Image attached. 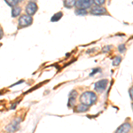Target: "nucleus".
<instances>
[{"label": "nucleus", "instance_id": "a211bd4d", "mask_svg": "<svg viewBox=\"0 0 133 133\" xmlns=\"http://www.w3.org/2000/svg\"><path fill=\"white\" fill-rule=\"evenodd\" d=\"M118 49H119V51L120 52H124V51H126V48H125V45L124 44H121V45H119V47H118Z\"/></svg>", "mask_w": 133, "mask_h": 133}, {"label": "nucleus", "instance_id": "2eb2a0df", "mask_svg": "<svg viewBox=\"0 0 133 133\" xmlns=\"http://www.w3.org/2000/svg\"><path fill=\"white\" fill-rule=\"evenodd\" d=\"M75 105H76V98L69 97V99H68V108H73Z\"/></svg>", "mask_w": 133, "mask_h": 133}, {"label": "nucleus", "instance_id": "f8f14e48", "mask_svg": "<svg viewBox=\"0 0 133 133\" xmlns=\"http://www.w3.org/2000/svg\"><path fill=\"white\" fill-rule=\"evenodd\" d=\"M62 16H63V14H62L61 12H57V14H55L51 18V21H58L59 20H61Z\"/></svg>", "mask_w": 133, "mask_h": 133}, {"label": "nucleus", "instance_id": "423d86ee", "mask_svg": "<svg viewBox=\"0 0 133 133\" xmlns=\"http://www.w3.org/2000/svg\"><path fill=\"white\" fill-rule=\"evenodd\" d=\"M91 14L92 15H103V14H107V10L106 8L101 7L99 5H95L94 7L91 8Z\"/></svg>", "mask_w": 133, "mask_h": 133}, {"label": "nucleus", "instance_id": "6ab92c4d", "mask_svg": "<svg viewBox=\"0 0 133 133\" xmlns=\"http://www.w3.org/2000/svg\"><path fill=\"white\" fill-rule=\"evenodd\" d=\"M110 49H111V46L107 45L106 47H104V48H103V52H108V51H110Z\"/></svg>", "mask_w": 133, "mask_h": 133}, {"label": "nucleus", "instance_id": "ddd939ff", "mask_svg": "<svg viewBox=\"0 0 133 133\" xmlns=\"http://www.w3.org/2000/svg\"><path fill=\"white\" fill-rule=\"evenodd\" d=\"M75 14H76V15H80V16H84V15H87V11L84 10V9H79V8H77L76 10V12H75Z\"/></svg>", "mask_w": 133, "mask_h": 133}, {"label": "nucleus", "instance_id": "aec40b11", "mask_svg": "<svg viewBox=\"0 0 133 133\" xmlns=\"http://www.w3.org/2000/svg\"><path fill=\"white\" fill-rule=\"evenodd\" d=\"M99 71H100V69H99V68H96L95 70H93V71H92V72L91 73V75H90V76H93V75H95L96 73H97V72H99Z\"/></svg>", "mask_w": 133, "mask_h": 133}, {"label": "nucleus", "instance_id": "4be33fe9", "mask_svg": "<svg viewBox=\"0 0 133 133\" xmlns=\"http://www.w3.org/2000/svg\"><path fill=\"white\" fill-rule=\"evenodd\" d=\"M3 35H4L3 30H2V29H0V39H1V38H2V36H3Z\"/></svg>", "mask_w": 133, "mask_h": 133}, {"label": "nucleus", "instance_id": "20e7f679", "mask_svg": "<svg viewBox=\"0 0 133 133\" xmlns=\"http://www.w3.org/2000/svg\"><path fill=\"white\" fill-rule=\"evenodd\" d=\"M108 81L107 79H102V80L98 81L97 83H95L94 84V90L96 91L99 92V93H102L105 90L107 89V86H108Z\"/></svg>", "mask_w": 133, "mask_h": 133}, {"label": "nucleus", "instance_id": "412c9836", "mask_svg": "<svg viewBox=\"0 0 133 133\" xmlns=\"http://www.w3.org/2000/svg\"><path fill=\"white\" fill-rule=\"evenodd\" d=\"M130 99H132V95H133V89H132V87H130Z\"/></svg>", "mask_w": 133, "mask_h": 133}, {"label": "nucleus", "instance_id": "f03ea898", "mask_svg": "<svg viewBox=\"0 0 133 133\" xmlns=\"http://www.w3.org/2000/svg\"><path fill=\"white\" fill-rule=\"evenodd\" d=\"M32 22H33V19H32L31 16L28 15V14H23L19 19V26H20V28L28 27V26L31 25Z\"/></svg>", "mask_w": 133, "mask_h": 133}, {"label": "nucleus", "instance_id": "f3484780", "mask_svg": "<svg viewBox=\"0 0 133 133\" xmlns=\"http://www.w3.org/2000/svg\"><path fill=\"white\" fill-rule=\"evenodd\" d=\"M93 2L96 4V5H99L101 6L102 5H104L106 0H93Z\"/></svg>", "mask_w": 133, "mask_h": 133}, {"label": "nucleus", "instance_id": "5701e85b", "mask_svg": "<svg viewBox=\"0 0 133 133\" xmlns=\"http://www.w3.org/2000/svg\"><path fill=\"white\" fill-rule=\"evenodd\" d=\"M19 1H22V0H19Z\"/></svg>", "mask_w": 133, "mask_h": 133}, {"label": "nucleus", "instance_id": "dca6fc26", "mask_svg": "<svg viewBox=\"0 0 133 133\" xmlns=\"http://www.w3.org/2000/svg\"><path fill=\"white\" fill-rule=\"evenodd\" d=\"M121 61H122V57H120V56L115 57V59H114L113 65H114V66H118L120 63H121Z\"/></svg>", "mask_w": 133, "mask_h": 133}, {"label": "nucleus", "instance_id": "6e6552de", "mask_svg": "<svg viewBox=\"0 0 133 133\" xmlns=\"http://www.w3.org/2000/svg\"><path fill=\"white\" fill-rule=\"evenodd\" d=\"M131 130V124L130 123H124L115 130V133H129Z\"/></svg>", "mask_w": 133, "mask_h": 133}, {"label": "nucleus", "instance_id": "9d476101", "mask_svg": "<svg viewBox=\"0 0 133 133\" xmlns=\"http://www.w3.org/2000/svg\"><path fill=\"white\" fill-rule=\"evenodd\" d=\"M21 12V7H20V6H14L12 10V16L15 18V17L20 15Z\"/></svg>", "mask_w": 133, "mask_h": 133}, {"label": "nucleus", "instance_id": "7ed1b4c3", "mask_svg": "<svg viewBox=\"0 0 133 133\" xmlns=\"http://www.w3.org/2000/svg\"><path fill=\"white\" fill-rule=\"evenodd\" d=\"M94 4L93 0H77L76 2V5L79 9H89L91 7V5Z\"/></svg>", "mask_w": 133, "mask_h": 133}, {"label": "nucleus", "instance_id": "39448f33", "mask_svg": "<svg viewBox=\"0 0 133 133\" xmlns=\"http://www.w3.org/2000/svg\"><path fill=\"white\" fill-rule=\"evenodd\" d=\"M36 11H37V5L35 2H29L26 6V12L29 16L34 15L36 12Z\"/></svg>", "mask_w": 133, "mask_h": 133}, {"label": "nucleus", "instance_id": "1a4fd4ad", "mask_svg": "<svg viewBox=\"0 0 133 133\" xmlns=\"http://www.w3.org/2000/svg\"><path fill=\"white\" fill-rule=\"evenodd\" d=\"M88 110H89V107L86 106V105L82 104V103L79 106H77L76 108V112L77 113H83V112H86Z\"/></svg>", "mask_w": 133, "mask_h": 133}, {"label": "nucleus", "instance_id": "4468645a", "mask_svg": "<svg viewBox=\"0 0 133 133\" xmlns=\"http://www.w3.org/2000/svg\"><path fill=\"white\" fill-rule=\"evenodd\" d=\"M6 2V4H7L8 5L11 6V7H14V6H16V5L18 4L19 0H5Z\"/></svg>", "mask_w": 133, "mask_h": 133}, {"label": "nucleus", "instance_id": "f257e3e1", "mask_svg": "<svg viewBox=\"0 0 133 133\" xmlns=\"http://www.w3.org/2000/svg\"><path fill=\"white\" fill-rule=\"evenodd\" d=\"M98 99V97L94 92L92 91H85L81 95L80 101L82 104L86 105L88 107H91L93 104H95Z\"/></svg>", "mask_w": 133, "mask_h": 133}, {"label": "nucleus", "instance_id": "0eeeda50", "mask_svg": "<svg viewBox=\"0 0 133 133\" xmlns=\"http://www.w3.org/2000/svg\"><path fill=\"white\" fill-rule=\"evenodd\" d=\"M19 128H20V122L14 120V122H12V123L9 124V125L6 126L5 130L7 132L12 133V132H15Z\"/></svg>", "mask_w": 133, "mask_h": 133}, {"label": "nucleus", "instance_id": "9b49d317", "mask_svg": "<svg viewBox=\"0 0 133 133\" xmlns=\"http://www.w3.org/2000/svg\"><path fill=\"white\" fill-rule=\"evenodd\" d=\"M76 0H64V6L66 8H72L76 5Z\"/></svg>", "mask_w": 133, "mask_h": 133}]
</instances>
